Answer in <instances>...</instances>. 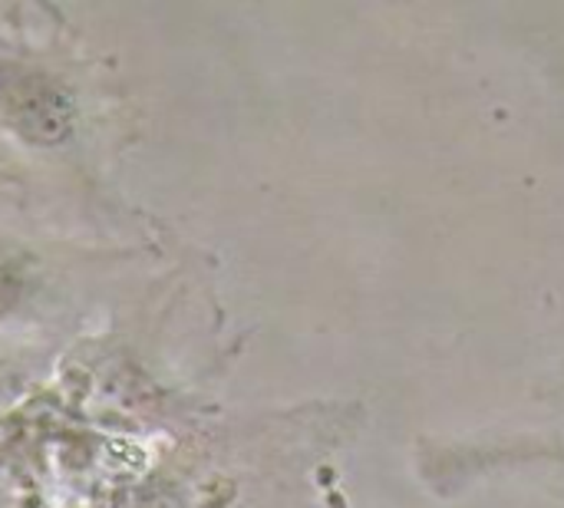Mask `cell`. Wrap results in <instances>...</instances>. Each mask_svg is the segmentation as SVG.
Here are the masks:
<instances>
[{"label": "cell", "mask_w": 564, "mask_h": 508, "mask_svg": "<svg viewBox=\"0 0 564 508\" xmlns=\"http://www.w3.org/2000/svg\"><path fill=\"white\" fill-rule=\"evenodd\" d=\"M0 99L10 122L33 142H59L73 126L69 96L43 73L17 69L3 76Z\"/></svg>", "instance_id": "1"}]
</instances>
